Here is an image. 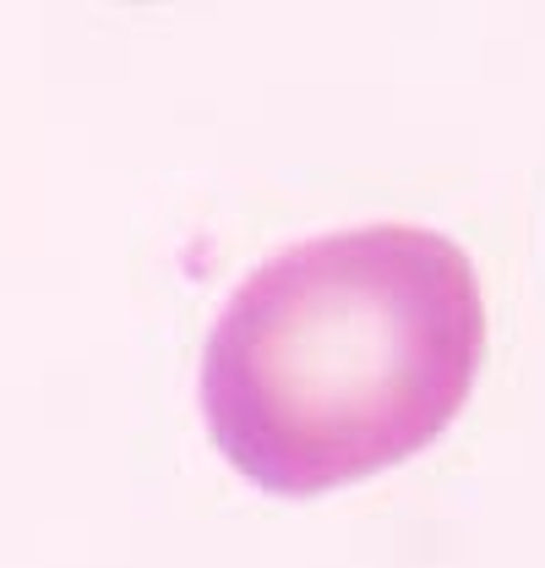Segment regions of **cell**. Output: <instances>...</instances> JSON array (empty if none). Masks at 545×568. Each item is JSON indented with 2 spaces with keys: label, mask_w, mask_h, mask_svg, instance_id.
<instances>
[{
  "label": "cell",
  "mask_w": 545,
  "mask_h": 568,
  "mask_svg": "<svg viewBox=\"0 0 545 568\" xmlns=\"http://www.w3.org/2000/svg\"><path fill=\"white\" fill-rule=\"evenodd\" d=\"M475 263L436 230L366 224L278 252L218 312L203 416L218 454L311 497L420 454L475 388Z\"/></svg>",
  "instance_id": "1"
}]
</instances>
